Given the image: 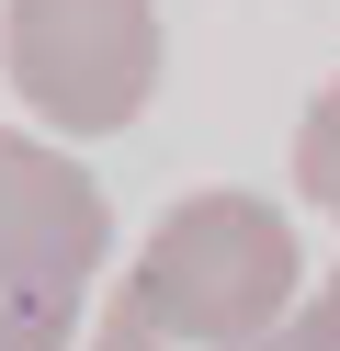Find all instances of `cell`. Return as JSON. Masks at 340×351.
I'll return each mask as SVG.
<instances>
[{
    "mask_svg": "<svg viewBox=\"0 0 340 351\" xmlns=\"http://www.w3.org/2000/svg\"><path fill=\"white\" fill-rule=\"evenodd\" d=\"M0 80L45 136H113L159 91V0H0Z\"/></svg>",
    "mask_w": 340,
    "mask_h": 351,
    "instance_id": "2",
    "label": "cell"
},
{
    "mask_svg": "<svg viewBox=\"0 0 340 351\" xmlns=\"http://www.w3.org/2000/svg\"><path fill=\"white\" fill-rule=\"evenodd\" d=\"M238 351H340V272H317L306 295H295L261 340H238Z\"/></svg>",
    "mask_w": 340,
    "mask_h": 351,
    "instance_id": "5",
    "label": "cell"
},
{
    "mask_svg": "<svg viewBox=\"0 0 340 351\" xmlns=\"http://www.w3.org/2000/svg\"><path fill=\"white\" fill-rule=\"evenodd\" d=\"M80 351H170V340H148V317L113 295V317H91V328H80Z\"/></svg>",
    "mask_w": 340,
    "mask_h": 351,
    "instance_id": "7",
    "label": "cell"
},
{
    "mask_svg": "<svg viewBox=\"0 0 340 351\" xmlns=\"http://www.w3.org/2000/svg\"><path fill=\"white\" fill-rule=\"evenodd\" d=\"M295 204H317L340 227V80L295 114Z\"/></svg>",
    "mask_w": 340,
    "mask_h": 351,
    "instance_id": "4",
    "label": "cell"
},
{
    "mask_svg": "<svg viewBox=\"0 0 340 351\" xmlns=\"http://www.w3.org/2000/svg\"><path fill=\"white\" fill-rule=\"evenodd\" d=\"M295 283H306L295 215L272 204V193H227L216 182V193H181L148 227V250H136V272H125V306L148 317V340H170V351H238V340H261L295 306Z\"/></svg>",
    "mask_w": 340,
    "mask_h": 351,
    "instance_id": "1",
    "label": "cell"
},
{
    "mask_svg": "<svg viewBox=\"0 0 340 351\" xmlns=\"http://www.w3.org/2000/svg\"><path fill=\"white\" fill-rule=\"evenodd\" d=\"M80 306H23V295H0V351H80Z\"/></svg>",
    "mask_w": 340,
    "mask_h": 351,
    "instance_id": "6",
    "label": "cell"
},
{
    "mask_svg": "<svg viewBox=\"0 0 340 351\" xmlns=\"http://www.w3.org/2000/svg\"><path fill=\"white\" fill-rule=\"evenodd\" d=\"M113 250V204L68 147L0 125V295L23 306H80Z\"/></svg>",
    "mask_w": 340,
    "mask_h": 351,
    "instance_id": "3",
    "label": "cell"
}]
</instances>
